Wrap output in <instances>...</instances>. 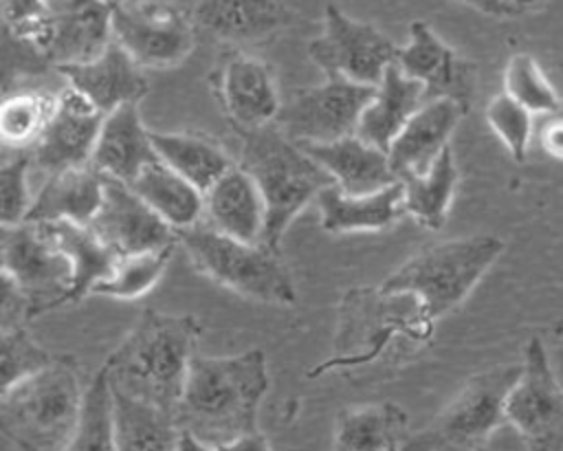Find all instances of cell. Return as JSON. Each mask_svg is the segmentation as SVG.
Instances as JSON below:
<instances>
[{
  "label": "cell",
  "mask_w": 563,
  "mask_h": 451,
  "mask_svg": "<svg viewBox=\"0 0 563 451\" xmlns=\"http://www.w3.org/2000/svg\"><path fill=\"white\" fill-rule=\"evenodd\" d=\"M268 383L266 354L260 348L231 356L196 354L174 420L178 429L216 447L260 431L257 418Z\"/></svg>",
  "instance_id": "cell-1"
},
{
  "label": "cell",
  "mask_w": 563,
  "mask_h": 451,
  "mask_svg": "<svg viewBox=\"0 0 563 451\" xmlns=\"http://www.w3.org/2000/svg\"><path fill=\"white\" fill-rule=\"evenodd\" d=\"M200 332L202 323L194 315L145 308L101 370L114 392L174 414Z\"/></svg>",
  "instance_id": "cell-2"
},
{
  "label": "cell",
  "mask_w": 563,
  "mask_h": 451,
  "mask_svg": "<svg viewBox=\"0 0 563 451\" xmlns=\"http://www.w3.org/2000/svg\"><path fill=\"white\" fill-rule=\"evenodd\" d=\"M86 400L73 354H57L44 370L0 392L2 433L20 451H62L79 427Z\"/></svg>",
  "instance_id": "cell-3"
},
{
  "label": "cell",
  "mask_w": 563,
  "mask_h": 451,
  "mask_svg": "<svg viewBox=\"0 0 563 451\" xmlns=\"http://www.w3.org/2000/svg\"><path fill=\"white\" fill-rule=\"evenodd\" d=\"M238 165L246 169L260 187L266 205L262 242L275 251L282 249V238L299 211L317 200L321 189L334 183L303 145L284 134L277 123L242 132Z\"/></svg>",
  "instance_id": "cell-4"
},
{
  "label": "cell",
  "mask_w": 563,
  "mask_h": 451,
  "mask_svg": "<svg viewBox=\"0 0 563 451\" xmlns=\"http://www.w3.org/2000/svg\"><path fill=\"white\" fill-rule=\"evenodd\" d=\"M504 240L490 233L451 238L427 244L407 257L383 288L420 299L433 321L455 310L504 253Z\"/></svg>",
  "instance_id": "cell-5"
},
{
  "label": "cell",
  "mask_w": 563,
  "mask_h": 451,
  "mask_svg": "<svg viewBox=\"0 0 563 451\" xmlns=\"http://www.w3.org/2000/svg\"><path fill=\"white\" fill-rule=\"evenodd\" d=\"M176 238L196 271L211 282L262 304L292 306L297 301V288L282 251L264 242L229 238L207 222L180 229Z\"/></svg>",
  "instance_id": "cell-6"
},
{
  "label": "cell",
  "mask_w": 563,
  "mask_h": 451,
  "mask_svg": "<svg viewBox=\"0 0 563 451\" xmlns=\"http://www.w3.org/2000/svg\"><path fill=\"white\" fill-rule=\"evenodd\" d=\"M521 363L495 365L473 374L455 396L418 431H407L402 451H482L506 422V396Z\"/></svg>",
  "instance_id": "cell-7"
},
{
  "label": "cell",
  "mask_w": 563,
  "mask_h": 451,
  "mask_svg": "<svg viewBox=\"0 0 563 451\" xmlns=\"http://www.w3.org/2000/svg\"><path fill=\"white\" fill-rule=\"evenodd\" d=\"M400 301L402 293H391L383 286L350 288L339 308L334 354L330 361L319 365L314 374L330 367H354L367 363L385 350L394 334H405L418 345H424L433 334L435 321L418 297H411V301L394 319H389Z\"/></svg>",
  "instance_id": "cell-8"
},
{
  "label": "cell",
  "mask_w": 563,
  "mask_h": 451,
  "mask_svg": "<svg viewBox=\"0 0 563 451\" xmlns=\"http://www.w3.org/2000/svg\"><path fill=\"white\" fill-rule=\"evenodd\" d=\"M2 275L26 299L29 321L73 304V266L40 222L2 224Z\"/></svg>",
  "instance_id": "cell-9"
},
{
  "label": "cell",
  "mask_w": 563,
  "mask_h": 451,
  "mask_svg": "<svg viewBox=\"0 0 563 451\" xmlns=\"http://www.w3.org/2000/svg\"><path fill=\"white\" fill-rule=\"evenodd\" d=\"M504 411L526 451H563V387L541 337H530L526 343L521 372Z\"/></svg>",
  "instance_id": "cell-10"
},
{
  "label": "cell",
  "mask_w": 563,
  "mask_h": 451,
  "mask_svg": "<svg viewBox=\"0 0 563 451\" xmlns=\"http://www.w3.org/2000/svg\"><path fill=\"white\" fill-rule=\"evenodd\" d=\"M112 40L143 70L178 66L196 46L194 7L174 2L114 4Z\"/></svg>",
  "instance_id": "cell-11"
},
{
  "label": "cell",
  "mask_w": 563,
  "mask_h": 451,
  "mask_svg": "<svg viewBox=\"0 0 563 451\" xmlns=\"http://www.w3.org/2000/svg\"><path fill=\"white\" fill-rule=\"evenodd\" d=\"M398 48L380 29L330 2L323 11V31L308 44V55L325 77L378 86L385 70L396 62Z\"/></svg>",
  "instance_id": "cell-12"
},
{
  "label": "cell",
  "mask_w": 563,
  "mask_h": 451,
  "mask_svg": "<svg viewBox=\"0 0 563 451\" xmlns=\"http://www.w3.org/2000/svg\"><path fill=\"white\" fill-rule=\"evenodd\" d=\"M376 86L325 77L323 84L295 90L279 108L275 123L297 143H330L356 134L361 114Z\"/></svg>",
  "instance_id": "cell-13"
},
{
  "label": "cell",
  "mask_w": 563,
  "mask_h": 451,
  "mask_svg": "<svg viewBox=\"0 0 563 451\" xmlns=\"http://www.w3.org/2000/svg\"><path fill=\"white\" fill-rule=\"evenodd\" d=\"M211 88L222 114L238 132L275 123L282 101L273 70L260 57L229 46L211 73Z\"/></svg>",
  "instance_id": "cell-14"
},
{
  "label": "cell",
  "mask_w": 563,
  "mask_h": 451,
  "mask_svg": "<svg viewBox=\"0 0 563 451\" xmlns=\"http://www.w3.org/2000/svg\"><path fill=\"white\" fill-rule=\"evenodd\" d=\"M396 64L422 84L427 101L451 99L468 112L477 88V64L449 46L424 20L411 22L409 40L398 48Z\"/></svg>",
  "instance_id": "cell-15"
},
{
  "label": "cell",
  "mask_w": 563,
  "mask_h": 451,
  "mask_svg": "<svg viewBox=\"0 0 563 451\" xmlns=\"http://www.w3.org/2000/svg\"><path fill=\"white\" fill-rule=\"evenodd\" d=\"M103 117L84 92L66 84L57 92V106L48 125L29 150L33 167L55 174L90 163Z\"/></svg>",
  "instance_id": "cell-16"
},
{
  "label": "cell",
  "mask_w": 563,
  "mask_h": 451,
  "mask_svg": "<svg viewBox=\"0 0 563 451\" xmlns=\"http://www.w3.org/2000/svg\"><path fill=\"white\" fill-rule=\"evenodd\" d=\"M88 227L117 253H143L176 244V231L125 183L106 176L103 200Z\"/></svg>",
  "instance_id": "cell-17"
},
{
  "label": "cell",
  "mask_w": 563,
  "mask_h": 451,
  "mask_svg": "<svg viewBox=\"0 0 563 451\" xmlns=\"http://www.w3.org/2000/svg\"><path fill=\"white\" fill-rule=\"evenodd\" d=\"M112 9L110 0H68L42 51L44 64L57 70L99 57L112 44Z\"/></svg>",
  "instance_id": "cell-18"
},
{
  "label": "cell",
  "mask_w": 563,
  "mask_h": 451,
  "mask_svg": "<svg viewBox=\"0 0 563 451\" xmlns=\"http://www.w3.org/2000/svg\"><path fill=\"white\" fill-rule=\"evenodd\" d=\"M194 20L216 40L242 48L273 40L290 13L277 0H196Z\"/></svg>",
  "instance_id": "cell-19"
},
{
  "label": "cell",
  "mask_w": 563,
  "mask_h": 451,
  "mask_svg": "<svg viewBox=\"0 0 563 451\" xmlns=\"http://www.w3.org/2000/svg\"><path fill=\"white\" fill-rule=\"evenodd\" d=\"M466 110L451 99L424 101L391 141L387 154L396 178L424 172L446 147Z\"/></svg>",
  "instance_id": "cell-20"
},
{
  "label": "cell",
  "mask_w": 563,
  "mask_h": 451,
  "mask_svg": "<svg viewBox=\"0 0 563 451\" xmlns=\"http://www.w3.org/2000/svg\"><path fill=\"white\" fill-rule=\"evenodd\" d=\"M66 81L84 92L103 114L125 103H139L147 95L143 68L112 40L95 59L57 68Z\"/></svg>",
  "instance_id": "cell-21"
},
{
  "label": "cell",
  "mask_w": 563,
  "mask_h": 451,
  "mask_svg": "<svg viewBox=\"0 0 563 451\" xmlns=\"http://www.w3.org/2000/svg\"><path fill=\"white\" fill-rule=\"evenodd\" d=\"M158 158L152 130L145 128L139 103H125L103 117L90 163L108 178L130 185Z\"/></svg>",
  "instance_id": "cell-22"
},
{
  "label": "cell",
  "mask_w": 563,
  "mask_h": 451,
  "mask_svg": "<svg viewBox=\"0 0 563 451\" xmlns=\"http://www.w3.org/2000/svg\"><path fill=\"white\" fill-rule=\"evenodd\" d=\"M211 229L244 242H262L266 205L253 176L233 165L205 191V218Z\"/></svg>",
  "instance_id": "cell-23"
},
{
  "label": "cell",
  "mask_w": 563,
  "mask_h": 451,
  "mask_svg": "<svg viewBox=\"0 0 563 451\" xmlns=\"http://www.w3.org/2000/svg\"><path fill=\"white\" fill-rule=\"evenodd\" d=\"M303 150L332 176L345 194H372L398 183L387 150L347 134L330 143H303Z\"/></svg>",
  "instance_id": "cell-24"
},
{
  "label": "cell",
  "mask_w": 563,
  "mask_h": 451,
  "mask_svg": "<svg viewBox=\"0 0 563 451\" xmlns=\"http://www.w3.org/2000/svg\"><path fill=\"white\" fill-rule=\"evenodd\" d=\"M103 187L106 176L92 163L48 174L33 196L26 222L88 224L101 207Z\"/></svg>",
  "instance_id": "cell-25"
},
{
  "label": "cell",
  "mask_w": 563,
  "mask_h": 451,
  "mask_svg": "<svg viewBox=\"0 0 563 451\" xmlns=\"http://www.w3.org/2000/svg\"><path fill=\"white\" fill-rule=\"evenodd\" d=\"M319 224L328 233L383 231L405 216L402 183H391L372 194H345L334 183L319 191Z\"/></svg>",
  "instance_id": "cell-26"
},
{
  "label": "cell",
  "mask_w": 563,
  "mask_h": 451,
  "mask_svg": "<svg viewBox=\"0 0 563 451\" xmlns=\"http://www.w3.org/2000/svg\"><path fill=\"white\" fill-rule=\"evenodd\" d=\"M424 101L422 84L405 75L394 62L374 88V97L361 114L356 134L372 145L389 150L391 141Z\"/></svg>",
  "instance_id": "cell-27"
},
{
  "label": "cell",
  "mask_w": 563,
  "mask_h": 451,
  "mask_svg": "<svg viewBox=\"0 0 563 451\" xmlns=\"http://www.w3.org/2000/svg\"><path fill=\"white\" fill-rule=\"evenodd\" d=\"M409 416L396 403H372L339 411L332 451H391L407 436Z\"/></svg>",
  "instance_id": "cell-28"
},
{
  "label": "cell",
  "mask_w": 563,
  "mask_h": 451,
  "mask_svg": "<svg viewBox=\"0 0 563 451\" xmlns=\"http://www.w3.org/2000/svg\"><path fill=\"white\" fill-rule=\"evenodd\" d=\"M130 187L174 229H187L205 218V194L156 158L150 163Z\"/></svg>",
  "instance_id": "cell-29"
},
{
  "label": "cell",
  "mask_w": 563,
  "mask_h": 451,
  "mask_svg": "<svg viewBox=\"0 0 563 451\" xmlns=\"http://www.w3.org/2000/svg\"><path fill=\"white\" fill-rule=\"evenodd\" d=\"M152 143L158 158L196 185L202 194L233 165H238L218 141L198 132L152 130Z\"/></svg>",
  "instance_id": "cell-30"
},
{
  "label": "cell",
  "mask_w": 563,
  "mask_h": 451,
  "mask_svg": "<svg viewBox=\"0 0 563 451\" xmlns=\"http://www.w3.org/2000/svg\"><path fill=\"white\" fill-rule=\"evenodd\" d=\"M457 163L453 150L446 147L424 172L400 178L405 213L411 216L422 229H442L457 189Z\"/></svg>",
  "instance_id": "cell-31"
},
{
  "label": "cell",
  "mask_w": 563,
  "mask_h": 451,
  "mask_svg": "<svg viewBox=\"0 0 563 451\" xmlns=\"http://www.w3.org/2000/svg\"><path fill=\"white\" fill-rule=\"evenodd\" d=\"M48 238L64 251L73 266V304L92 293L95 284L101 282L119 255L88 227L81 222H40Z\"/></svg>",
  "instance_id": "cell-32"
},
{
  "label": "cell",
  "mask_w": 563,
  "mask_h": 451,
  "mask_svg": "<svg viewBox=\"0 0 563 451\" xmlns=\"http://www.w3.org/2000/svg\"><path fill=\"white\" fill-rule=\"evenodd\" d=\"M114 451H174L178 425L174 414L112 389Z\"/></svg>",
  "instance_id": "cell-33"
},
{
  "label": "cell",
  "mask_w": 563,
  "mask_h": 451,
  "mask_svg": "<svg viewBox=\"0 0 563 451\" xmlns=\"http://www.w3.org/2000/svg\"><path fill=\"white\" fill-rule=\"evenodd\" d=\"M57 106V95L46 90L4 92L0 108V139L7 150H31L48 125Z\"/></svg>",
  "instance_id": "cell-34"
},
{
  "label": "cell",
  "mask_w": 563,
  "mask_h": 451,
  "mask_svg": "<svg viewBox=\"0 0 563 451\" xmlns=\"http://www.w3.org/2000/svg\"><path fill=\"white\" fill-rule=\"evenodd\" d=\"M176 246L178 242L163 249H154V251L119 255L112 271L101 282L95 284L90 295H101L112 299H139L147 295L161 282Z\"/></svg>",
  "instance_id": "cell-35"
},
{
  "label": "cell",
  "mask_w": 563,
  "mask_h": 451,
  "mask_svg": "<svg viewBox=\"0 0 563 451\" xmlns=\"http://www.w3.org/2000/svg\"><path fill=\"white\" fill-rule=\"evenodd\" d=\"M62 451H114L112 387L103 370H99L86 385L79 427Z\"/></svg>",
  "instance_id": "cell-36"
},
{
  "label": "cell",
  "mask_w": 563,
  "mask_h": 451,
  "mask_svg": "<svg viewBox=\"0 0 563 451\" xmlns=\"http://www.w3.org/2000/svg\"><path fill=\"white\" fill-rule=\"evenodd\" d=\"M504 92L528 108L532 114H552L559 110L561 99L539 66V62L528 53H517L508 59L504 68Z\"/></svg>",
  "instance_id": "cell-37"
},
{
  "label": "cell",
  "mask_w": 563,
  "mask_h": 451,
  "mask_svg": "<svg viewBox=\"0 0 563 451\" xmlns=\"http://www.w3.org/2000/svg\"><path fill=\"white\" fill-rule=\"evenodd\" d=\"M484 114L486 123L504 143L508 154L517 163H523L532 136V112L523 108L519 101H515L510 95L499 92L488 101Z\"/></svg>",
  "instance_id": "cell-38"
},
{
  "label": "cell",
  "mask_w": 563,
  "mask_h": 451,
  "mask_svg": "<svg viewBox=\"0 0 563 451\" xmlns=\"http://www.w3.org/2000/svg\"><path fill=\"white\" fill-rule=\"evenodd\" d=\"M57 354L44 350L24 326H13L2 330V359H0V374H2V389L44 370L53 363Z\"/></svg>",
  "instance_id": "cell-39"
},
{
  "label": "cell",
  "mask_w": 563,
  "mask_h": 451,
  "mask_svg": "<svg viewBox=\"0 0 563 451\" xmlns=\"http://www.w3.org/2000/svg\"><path fill=\"white\" fill-rule=\"evenodd\" d=\"M31 154L26 150H13V156H7L0 165V198H2V224L26 222L33 196L29 189Z\"/></svg>",
  "instance_id": "cell-40"
},
{
  "label": "cell",
  "mask_w": 563,
  "mask_h": 451,
  "mask_svg": "<svg viewBox=\"0 0 563 451\" xmlns=\"http://www.w3.org/2000/svg\"><path fill=\"white\" fill-rule=\"evenodd\" d=\"M541 147L552 156L563 161V117L550 121L548 125H543L541 130Z\"/></svg>",
  "instance_id": "cell-41"
},
{
  "label": "cell",
  "mask_w": 563,
  "mask_h": 451,
  "mask_svg": "<svg viewBox=\"0 0 563 451\" xmlns=\"http://www.w3.org/2000/svg\"><path fill=\"white\" fill-rule=\"evenodd\" d=\"M218 451H273V447L268 444L264 433L253 431V433H244L240 438H233V440L220 444Z\"/></svg>",
  "instance_id": "cell-42"
},
{
  "label": "cell",
  "mask_w": 563,
  "mask_h": 451,
  "mask_svg": "<svg viewBox=\"0 0 563 451\" xmlns=\"http://www.w3.org/2000/svg\"><path fill=\"white\" fill-rule=\"evenodd\" d=\"M451 2H460V4H466L484 15H493V18H506L510 15L508 7L504 0H451Z\"/></svg>",
  "instance_id": "cell-43"
},
{
  "label": "cell",
  "mask_w": 563,
  "mask_h": 451,
  "mask_svg": "<svg viewBox=\"0 0 563 451\" xmlns=\"http://www.w3.org/2000/svg\"><path fill=\"white\" fill-rule=\"evenodd\" d=\"M174 451H218L216 444L189 433V431H183L178 429V438H176V447Z\"/></svg>",
  "instance_id": "cell-44"
},
{
  "label": "cell",
  "mask_w": 563,
  "mask_h": 451,
  "mask_svg": "<svg viewBox=\"0 0 563 451\" xmlns=\"http://www.w3.org/2000/svg\"><path fill=\"white\" fill-rule=\"evenodd\" d=\"M510 15H519V13H528V11H534L543 0H504Z\"/></svg>",
  "instance_id": "cell-45"
},
{
  "label": "cell",
  "mask_w": 563,
  "mask_h": 451,
  "mask_svg": "<svg viewBox=\"0 0 563 451\" xmlns=\"http://www.w3.org/2000/svg\"><path fill=\"white\" fill-rule=\"evenodd\" d=\"M112 4H128V2H174V4H187L194 7L196 0H110Z\"/></svg>",
  "instance_id": "cell-46"
},
{
  "label": "cell",
  "mask_w": 563,
  "mask_h": 451,
  "mask_svg": "<svg viewBox=\"0 0 563 451\" xmlns=\"http://www.w3.org/2000/svg\"><path fill=\"white\" fill-rule=\"evenodd\" d=\"M391 451H402V449H400V444H396Z\"/></svg>",
  "instance_id": "cell-47"
},
{
  "label": "cell",
  "mask_w": 563,
  "mask_h": 451,
  "mask_svg": "<svg viewBox=\"0 0 563 451\" xmlns=\"http://www.w3.org/2000/svg\"><path fill=\"white\" fill-rule=\"evenodd\" d=\"M482 451H488V449H482Z\"/></svg>",
  "instance_id": "cell-48"
}]
</instances>
